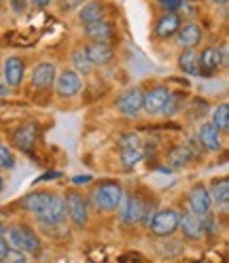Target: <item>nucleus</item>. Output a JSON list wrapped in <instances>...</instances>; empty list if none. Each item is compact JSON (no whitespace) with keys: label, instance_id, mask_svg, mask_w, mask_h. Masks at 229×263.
I'll use <instances>...</instances> for the list:
<instances>
[{"label":"nucleus","instance_id":"obj_19","mask_svg":"<svg viewBox=\"0 0 229 263\" xmlns=\"http://www.w3.org/2000/svg\"><path fill=\"white\" fill-rule=\"evenodd\" d=\"M79 20L83 24L106 20V5L100 3V0H87V3L79 7Z\"/></svg>","mask_w":229,"mask_h":263},{"label":"nucleus","instance_id":"obj_5","mask_svg":"<svg viewBox=\"0 0 229 263\" xmlns=\"http://www.w3.org/2000/svg\"><path fill=\"white\" fill-rule=\"evenodd\" d=\"M117 210H119L121 223L134 225V223H140V221H142V215H144V210H146V204H144V200H142L140 195H136V193H125Z\"/></svg>","mask_w":229,"mask_h":263},{"label":"nucleus","instance_id":"obj_38","mask_svg":"<svg viewBox=\"0 0 229 263\" xmlns=\"http://www.w3.org/2000/svg\"><path fill=\"white\" fill-rule=\"evenodd\" d=\"M212 3H215L217 7H221V9H225V7H227V3H229V0H212Z\"/></svg>","mask_w":229,"mask_h":263},{"label":"nucleus","instance_id":"obj_36","mask_svg":"<svg viewBox=\"0 0 229 263\" xmlns=\"http://www.w3.org/2000/svg\"><path fill=\"white\" fill-rule=\"evenodd\" d=\"M28 3H32V7H36V9H43L51 3V0H28Z\"/></svg>","mask_w":229,"mask_h":263},{"label":"nucleus","instance_id":"obj_21","mask_svg":"<svg viewBox=\"0 0 229 263\" xmlns=\"http://www.w3.org/2000/svg\"><path fill=\"white\" fill-rule=\"evenodd\" d=\"M83 32H85V36L91 39V41H104V43H108L112 39V34H115V26L110 22H106V20H100V22L85 24Z\"/></svg>","mask_w":229,"mask_h":263},{"label":"nucleus","instance_id":"obj_10","mask_svg":"<svg viewBox=\"0 0 229 263\" xmlns=\"http://www.w3.org/2000/svg\"><path fill=\"white\" fill-rule=\"evenodd\" d=\"M85 53L91 62V66H108L115 58V49L110 43L104 41H93L85 47Z\"/></svg>","mask_w":229,"mask_h":263},{"label":"nucleus","instance_id":"obj_15","mask_svg":"<svg viewBox=\"0 0 229 263\" xmlns=\"http://www.w3.org/2000/svg\"><path fill=\"white\" fill-rule=\"evenodd\" d=\"M198 138H200V144L204 146L206 151H210V153H219L223 149L221 132L212 123H202V127L198 132Z\"/></svg>","mask_w":229,"mask_h":263},{"label":"nucleus","instance_id":"obj_24","mask_svg":"<svg viewBox=\"0 0 229 263\" xmlns=\"http://www.w3.org/2000/svg\"><path fill=\"white\" fill-rule=\"evenodd\" d=\"M191 161V149L189 144H176L174 149L168 153V163L172 168H183Z\"/></svg>","mask_w":229,"mask_h":263},{"label":"nucleus","instance_id":"obj_32","mask_svg":"<svg viewBox=\"0 0 229 263\" xmlns=\"http://www.w3.org/2000/svg\"><path fill=\"white\" fill-rule=\"evenodd\" d=\"M185 0H159V7L166 9V13H176L178 9H183Z\"/></svg>","mask_w":229,"mask_h":263},{"label":"nucleus","instance_id":"obj_7","mask_svg":"<svg viewBox=\"0 0 229 263\" xmlns=\"http://www.w3.org/2000/svg\"><path fill=\"white\" fill-rule=\"evenodd\" d=\"M170 89L166 85H155L151 87L149 91H144V98H142V110L151 117H157V115L163 112L168 104V98H170Z\"/></svg>","mask_w":229,"mask_h":263},{"label":"nucleus","instance_id":"obj_1","mask_svg":"<svg viewBox=\"0 0 229 263\" xmlns=\"http://www.w3.org/2000/svg\"><path fill=\"white\" fill-rule=\"evenodd\" d=\"M123 187L121 183H117V180H102V183H98L93 185L91 189V202L98 210H102V212H112V210H117L121 200H123Z\"/></svg>","mask_w":229,"mask_h":263},{"label":"nucleus","instance_id":"obj_28","mask_svg":"<svg viewBox=\"0 0 229 263\" xmlns=\"http://www.w3.org/2000/svg\"><path fill=\"white\" fill-rule=\"evenodd\" d=\"M13 168H15V157L9 151V146H5L3 142H0V172L3 170H13Z\"/></svg>","mask_w":229,"mask_h":263},{"label":"nucleus","instance_id":"obj_14","mask_svg":"<svg viewBox=\"0 0 229 263\" xmlns=\"http://www.w3.org/2000/svg\"><path fill=\"white\" fill-rule=\"evenodd\" d=\"M219 68H223L219 47H206L202 53H198V70L202 77H212Z\"/></svg>","mask_w":229,"mask_h":263},{"label":"nucleus","instance_id":"obj_25","mask_svg":"<svg viewBox=\"0 0 229 263\" xmlns=\"http://www.w3.org/2000/svg\"><path fill=\"white\" fill-rule=\"evenodd\" d=\"M72 66H74V72L77 74H89L93 70V66L85 53V47H79L72 51Z\"/></svg>","mask_w":229,"mask_h":263},{"label":"nucleus","instance_id":"obj_8","mask_svg":"<svg viewBox=\"0 0 229 263\" xmlns=\"http://www.w3.org/2000/svg\"><path fill=\"white\" fill-rule=\"evenodd\" d=\"M142 98H144V91L140 87L125 89L117 100V110L123 117H138L142 112Z\"/></svg>","mask_w":229,"mask_h":263},{"label":"nucleus","instance_id":"obj_35","mask_svg":"<svg viewBox=\"0 0 229 263\" xmlns=\"http://www.w3.org/2000/svg\"><path fill=\"white\" fill-rule=\"evenodd\" d=\"M9 249H11V246H9V242H7V238H3V236H0V261H3V259L7 257V253H9Z\"/></svg>","mask_w":229,"mask_h":263},{"label":"nucleus","instance_id":"obj_37","mask_svg":"<svg viewBox=\"0 0 229 263\" xmlns=\"http://www.w3.org/2000/svg\"><path fill=\"white\" fill-rule=\"evenodd\" d=\"M89 180H91V176H77V178H74V183L81 185V183H89Z\"/></svg>","mask_w":229,"mask_h":263},{"label":"nucleus","instance_id":"obj_4","mask_svg":"<svg viewBox=\"0 0 229 263\" xmlns=\"http://www.w3.org/2000/svg\"><path fill=\"white\" fill-rule=\"evenodd\" d=\"M178 210L174 208H161V210H155L153 219L149 221V229L151 234L157 236V238H168L172 236L174 232H178Z\"/></svg>","mask_w":229,"mask_h":263},{"label":"nucleus","instance_id":"obj_27","mask_svg":"<svg viewBox=\"0 0 229 263\" xmlns=\"http://www.w3.org/2000/svg\"><path fill=\"white\" fill-rule=\"evenodd\" d=\"M142 157H144L142 146H138V149H121V161H123V168L125 170L136 168L138 163L142 161Z\"/></svg>","mask_w":229,"mask_h":263},{"label":"nucleus","instance_id":"obj_17","mask_svg":"<svg viewBox=\"0 0 229 263\" xmlns=\"http://www.w3.org/2000/svg\"><path fill=\"white\" fill-rule=\"evenodd\" d=\"M181 26H183V22H181V17H178V13H163L161 17L155 22L153 32H155L157 39H170V36L176 34Z\"/></svg>","mask_w":229,"mask_h":263},{"label":"nucleus","instance_id":"obj_2","mask_svg":"<svg viewBox=\"0 0 229 263\" xmlns=\"http://www.w3.org/2000/svg\"><path fill=\"white\" fill-rule=\"evenodd\" d=\"M7 242L11 249H17L28 255H39L41 253V238L32 227L28 225H11L7 229Z\"/></svg>","mask_w":229,"mask_h":263},{"label":"nucleus","instance_id":"obj_26","mask_svg":"<svg viewBox=\"0 0 229 263\" xmlns=\"http://www.w3.org/2000/svg\"><path fill=\"white\" fill-rule=\"evenodd\" d=\"M210 123L215 125L219 132H227L229 129V106L225 102L212 110V121Z\"/></svg>","mask_w":229,"mask_h":263},{"label":"nucleus","instance_id":"obj_18","mask_svg":"<svg viewBox=\"0 0 229 263\" xmlns=\"http://www.w3.org/2000/svg\"><path fill=\"white\" fill-rule=\"evenodd\" d=\"M26 77V66L22 58H9L5 60V81L9 87H20Z\"/></svg>","mask_w":229,"mask_h":263},{"label":"nucleus","instance_id":"obj_12","mask_svg":"<svg viewBox=\"0 0 229 263\" xmlns=\"http://www.w3.org/2000/svg\"><path fill=\"white\" fill-rule=\"evenodd\" d=\"M55 64L53 62H41L36 64V68L32 70V87L34 89H49L55 83Z\"/></svg>","mask_w":229,"mask_h":263},{"label":"nucleus","instance_id":"obj_16","mask_svg":"<svg viewBox=\"0 0 229 263\" xmlns=\"http://www.w3.org/2000/svg\"><path fill=\"white\" fill-rule=\"evenodd\" d=\"M53 197H55V193H51V191H32V193H28L26 197H24V208L28 210V212H32L34 217H39L41 212L53 202Z\"/></svg>","mask_w":229,"mask_h":263},{"label":"nucleus","instance_id":"obj_33","mask_svg":"<svg viewBox=\"0 0 229 263\" xmlns=\"http://www.w3.org/2000/svg\"><path fill=\"white\" fill-rule=\"evenodd\" d=\"M28 0H9V7H11V11L15 13V15H22V13H26V9H28Z\"/></svg>","mask_w":229,"mask_h":263},{"label":"nucleus","instance_id":"obj_9","mask_svg":"<svg viewBox=\"0 0 229 263\" xmlns=\"http://www.w3.org/2000/svg\"><path fill=\"white\" fill-rule=\"evenodd\" d=\"M81 87H83V79H81V74H77L74 70L66 68L62 70L58 77H55V89L62 98H72L81 91Z\"/></svg>","mask_w":229,"mask_h":263},{"label":"nucleus","instance_id":"obj_34","mask_svg":"<svg viewBox=\"0 0 229 263\" xmlns=\"http://www.w3.org/2000/svg\"><path fill=\"white\" fill-rule=\"evenodd\" d=\"M81 5H83V0H62L60 9H62L64 13H68V11H72V9H79Z\"/></svg>","mask_w":229,"mask_h":263},{"label":"nucleus","instance_id":"obj_20","mask_svg":"<svg viewBox=\"0 0 229 263\" xmlns=\"http://www.w3.org/2000/svg\"><path fill=\"white\" fill-rule=\"evenodd\" d=\"M13 140H15V144L20 146V149H24V151H28V149H32V146L36 144V140H39V123H24L22 127H17V132L13 134Z\"/></svg>","mask_w":229,"mask_h":263},{"label":"nucleus","instance_id":"obj_40","mask_svg":"<svg viewBox=\"0 0 229 263\" xmlns=\"http://www.w3.org/2000/svg\"><path fill=\"white\" fill-rule=\"evenodd\" d=\"M0 5H3V0H0Z\"/></svg>","mask_w":229,"mask_h":263},{"label":"nucleus","instance_id":"obj_30","mask_svg":"<svg viewBox=\"0 0 229 263\" xmlns=\"http://www.w3.org/2000/svg\"><path fill=\"white\" fill-rule=\"evenodd\" d=\"M0 263H28V255L22 253V251H17V249H9L7 257L0 261Z\"/></svg>","mask_w":229,"mask_h":263},{"label":"nucleus","instance_id":"obj_39","mask_svg":"<svg viewBox=\"0 0 229 263\" xmlns=\"http://www.w3.org/2000/svg\"><path fill=\"white\" fill-rule=\"evenodd\" d=\"M3 187H5V178L0 176V191H3Z\"/></svg>","mask_w":229,"mask_h":263},{"label":"nucleus","instance_id":"obj_29","mask_svg":"<svg viewBox=\"0 0 229 263\" xmlns=\"http://www.w3.org/2000/svg\"><path fill=\"white\" fill-rule=\"evenodd\" d=\"M119 146H121V149H138V146H142V144H140L138 134H134V132H127V134H123L119 138Z\"/></svg>","mask_w":229,"mask_h":263},{"label":"nucleus","instance_id":"obj_31","mask_svg":"<svg viewBox=\"0 0 229 263\" xmlns=\"http://www.w3.org/2000/svg\"><path fill=\"white\" fill-rule=\"evenodd\" d=\"M178 110V93H170V98H168V104H166V108H163V117H172V115Z\"/></svg>","mask_w":229,"mask_h":263},{"label":"nucleus","instance_id":"obj_11","mask_svg":"<svg viewBox=\"0 0 229 263\" xmlns=\"http://www.w3.org/2000/svg\"><path fill=\"white\" fill-rule=\"evenodd\" d=\"M204 39V30L200 28V24H195V22H189L185 26L178 28L176 32V43L181 49H195Z\"/></svg>","mask_w":229,"mask_h":263},{"label":"nucleus","instance_id":"obj_22","mask_svg":"<svg viewBox=\"0 0 229 263\" xmlns=\"http://www.w3.org/2000/svg\"><path fill=\"white\" fill-rule=\"evenodd\" d=\"M208 195L212 200V206H227L229 202V180L227 178H217L212 180L208 187Z\"/></svg>","mask_w":229,"mask_h":263},{"label":"nucleus","instance_id":"obj_23","mask_svg":"<svg viewBox=\"0 0 229 263\" xmlns=\"http://www.w3.org/2000/svg\"><path fill=\"white\" fill-rule=\"evenodd\" d=\"M178 68L189 77H200L198 70V51L195 49H183L181 55H178Z\"/></svg>","mask_w":229,"mask_h":263},{"label":"nucleus","instance_id":"obj_13","mask_svg":"<svg viewBox=\"0 0 229 263\" xmlns=\"http://www.w3.org/2000/svg\"><path fill=\"white\" fill-rule=\"evenodd\" d=\"M204 221L200 217H195L193 212H185V215H181V219H178V232L183 234V238L187 240H200L204 238Z\"/></svg>","mask_w":229,"mask_h":263},{"label":"nucleus","instance_id":"obj_6","mask_svg":"<svg viewBox=\"0 0 229 263\" xmlns=\"http://www.w3.org/2000/svg\"><path fill=\"white\" fill-rule=\"evenodd\" d=\"M189 212H193L195 217H200L202 221L210 217L212 212V200L208 195V187L198 183L189 189Z\"/></svg>","mask_w":229,"mask_h":263},{"label":"nucleus","instance_id":"obj_3","mask_svg":"<svg viewBox=\"0 0 229 263\" xmlns=\"http://www.w3.org/2000/svg\"><path fill=\"white\" fill-rule=\"evenodd\" d=\"M62 200H64V206H66V217L79 229H83L89 223V204L85 200V195L77 189H68L62 195Z\"/></svg>","mask_w":229,"mask_h":263}]
</instances>
